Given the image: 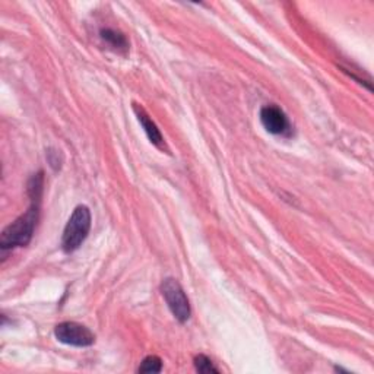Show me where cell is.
<instances>
[{
    "mask_svg": "<svg viewBox=\"0 0 374 374\" xmlns=\"http://www.w3.org/2000/svg\"><path fill=\"white\" fill-rule=\"evenodd\" d=\"M133 108H135V113L137 115V120L140 125H142L148 139L151 140V144H154L155 147H158L161 149L166 148V144H164V137H162L158 126L152 122V119H149V115L147 114V111L142 107H139L137 104H135Z\"/></svg>",
    "mask_w": 374,
    "mask_h": 374,
    "instance_id": "8992f818",
    "label": "cell"
},
{
    "mask_svg": "<svg viewBox=\"0 0 374 374\" xmlns=\"http://www.w3.org/2000/svg\"><path fill=\"white\" fill-rule=\"evenodd\" d=\"M195 367L199 373H203V374H210V373L218 374L220 373V370L212 364V361H210L206 356H198L195 358Z\"/></svg>",
    "mask_w": 374,
    "mask_h": 374,
    "instance_id": "9c48e42d",
    "label": "cell"
},
{
    "mask_svg": "<svg viewBox=\"0 0 374 374\" xmlns=\"http://www.w3.org/2000/svg\"><path fill=\"white\" fill-rule=\"evenodd\" d=\"M41 186H30L28 195L31 196V206L26 214L21 215L16 221L8 225L0 237V247L2 250H11L15 247L27 246L33 236L38 222L40 214V200H41Z\"/></svg>",
    "mask_w": 374,
    "mask_h": 374,
    "instance_id": "6da1fadb",
    "label": "cell"
},
{
    "mask_svg": "<svg viewBox=\"0 0 374 374\" xmlns=\"http://www.w3.org/2000/svg\"><path fill=\"white\" fill-rule=\"evenodd\" d=\"M261 122L264 128L272 135H280V136L291 135V125L287 114L273 104L265 106L261 110Z\"/></svg>",
    "mask_w": 374,
    "mask_h": 374,
    "instance_id": "5b68a950",
    "label": "cell"
},
{
    "mask_svg": "<svg viewBox=\"0 0 374 374\" xmlns=\"http://www.w3.org/2000/svg\"><path fill=\"white\" fill-rule=\"evenodd\" d=\"M47 159H49L50 162V166L55 169V170H59L60 169V158H59V152L55 151V158L50 155V154H47Z\"/></svg>",
    "mask_w": 374,
    "mask_h": 374,
    "instance_id": "30bf717a",
    "label": "cell"
},
{
    "mask_svg": "<svg viewBox=\"0 0 374 374\" xmlns=\"http://www.w3.org/2000/svg\"><path fill=\"white\" fill-rule=\"evenodd\" d=\"M55 336L59 342L72 346H91L96 342L94 335L86 326L76 322H63L55 327Z\"/></svg>",
    "mask_w": 374,
    "mask_h": 374,
    "instance_id": "277c9868",
    "label": "cell"
},
{
    "mask_svg": "<svg viewBox=\"0 0 374 374\" xmlns=\"http://www.w3.org/2000/svg\"><path fill=\"white\" fill-rule=\"evenodd\" d=\"M91 230V212L88 206L79 205L75 208L74 214L70 215L62 239V247L66 253H74L78 250Z\"/></svg>",
    "mask_w": 374,
    "mask_h": 374,
    "instance_id": "7a4b0ae2",
    "label": "cell"
},
{
    "mask_svg": "<svg viewBox=\"0 0 374 374\" xmlns=\"http://www.w3.org/2000/svg\"><path fill=\"white\" fill-rule=\"evenodd\" d=\"M100 37L113 52L122 55H126L129 52V41L120 31H115L113 28H103L100 31Z\"/></svg>",
    "mask_w": 374,
    "mask_h": 374,
    "instance_id": "52a82bcc",
    "label": "cell"
},
{
    "mask_svg": "<svg viewBox=\"0 0 374 374\" xmlns=\"http://www.w3.org/2000/svg\"><path fill=\"white\" fill-rule=\"evenodd\" d=\"M161 293L164 300H166L169 309L171 310L173 316L184 323L189 320L191 317V304L189 300H187L184 290L181 288V285L178 284V280H176L174 278H167L162 280L161 284Z\"/></svg>",
    "mask_w": 374,
    "mask_h": 374,
    "instance_id": "3957f363",
    "label": "cell"
},
{
    "mask_svg": "<svg viewBox=\"0 0 374 374\" xmlns=\"http://www.w3.org/2000/svg\"><path fill=\"white\" fill-rule=\"evenodd\" d=\"M162 370V361L157 356L147 357L139 367V373H159Z\"/></svg>",
    "mask_w": 374,
    "mask_h": 374,
    "instance_id": "ba28073f",
    "label": "cell"
}]
</instances>
